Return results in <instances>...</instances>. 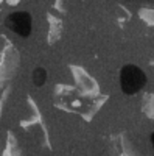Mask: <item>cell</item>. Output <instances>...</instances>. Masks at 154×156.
Returning a JSON list of instances; mask_svg holds the SVG:
<instances>
[{"mask_svg":"<svg viewBox=\"0 0 154 156\" xmlns=\"http://www.w3.org/2000/svg\"><path fill=\"white\" fill-rule=\"evenodd\" d=\"M145 84H146V75L135 64H126L120 70V87L126 95L137 94Z\"/></svg>","mask_w":154,"mask_h":156,"instance_id":"1","label":"cell"},{"mask_svg":"<svg viewBox=\"0 0 154 156\" xmlns=\"http://www.w3.org/2000/svg\"><path fill=\"white\" fill-rule=\"evenodd\" d=\"M5 25L8 27V30H11L20 37H28L33 28L31 16L27 11H14L8 14L5 19Z\"/></svg>","mask_w":154,"mask_h":156,"instance_id":"2","label":"cell"},{"mask_svg":"<svg viewBox=\"0 0 154 156\" xmlns=\"http://www.w3.org/2000/svg\"><path fill=\"white\" fill-rule=\"evenodd\" d=\"M31 78H33V83H34V86L41 87V86L45 83V80H47V72H45V69H42V67H37V69H34V72H33Z\"/></svg>","mask_w":154,"mask_h":156,"instance_id":"3","label":"cell"},{"mask_svg":"<svg viewBox=\"0 0 154 156\" xmlns=\"http://www.w3.org/2000/svg\"><path fill=\"white\" fill-rule=\"evenodd\" d=\"M151 144H152V148H154V133L151 134Z\"/></svg>","mask_w":154,"mask_h":156,"instance_id":"4","label":"cell"}]
</instances>
